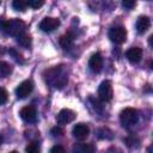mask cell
Masks as SVG:
<instances>
[{
  "mask_svg": "<svg viewBox=\"0 0 153 153\" xmlns=\"http://www.w3.org/2000/svg\"><path fill=\"white\" fill-rule=\"evenodd\" d=\"M123 141H124V142H126V145H127L128 147H130V148H133V147H137V146H139V143H140L139 137H137V136H135V135H129V136H127Z\"/></svg>",
  "mask_w": 153,
  "mask_h": 153,
  "instance_id": "obj_19",
  "label": "cell"
},
{
  "mask_svg": "<svg viewBox=\"0 0 153 153\" xmlns=\"http://www.w3.org/2000/svg\"><path fill=\"white\" fill-rule=\"evenodd\" d=\"M73 153H96V146L92 142H78L73 146Z\"/></svg>",
  "mask_w": 153,
  "mask_h": 153,
  "instance_id": "obj_13",
  "label": "cell"
},
{
  "mask_svg": "<svg viewBox=\"0 0 153 153\" xmlns=\"http://www.w3.org/2000/svg\"><path fill=\"white\" fill-rule=\"evenodd\" d=\"M97 136L103 140H111L114 137V133L109 128H99L97 130Z\"/></svg>",
  "mask_w": 153,
  "mask_h": 153,
  "instance_id": "obj_18",
  "label": "cell"
},
{
  "mask_svg": "<svg viewBox=\"0 0 153 153\" xmlns=\"http://www.w3.org/2000/svg\"><path fill=\"white\" fill-rule=\"evenodd\" d=\"M26 4H27V6L31 7V8H39L41 6L44 5V1H43V0H27Z\"/></svg>",
  "mask_w": 153,
  "mask_h": 153,
  "instance_id": "obj_24",
  "label": "cell"
},
{
  "mask_svg": "<svg viewBox=\"0 0 153 153\" xmlns=\"http://www.w3.org/2000/svg\"><path fill=\"white\" fill-rule=\"evenodd\" d=\"M32 90H33V82L31 80H29V79L27 80H24V81H22L17 86V88H16V96H17L18 99H24V98H26L32 92Z\"/></svg>",
  "mask_w": 153,
  "mask_h": 153,
  "instance_id": "obj_6",
  "label": "cell"
},
{
  "mask_svg": "<svg viewBox=\"0 0 153 153\" xmlns=\"http://www.w3.org/2000/svg\"><path fill=\"white\" fill-rule=\"evenodd\" d=\"M88 68L93 73H99L103 69V56L100 53H94L88 60Z\"/></svg>",
  "mask_w": 153,
  "mask_h": 153,
  "instance_id": "obj_10",
  "label": "cell"
},
{
  "mask_svg": "<svg viewBox=\"0 0 153 153\" xmlns=\"http://www.w3.org/2000/svg\"><path fill=\"white\" fill-rule=\"evenodd\" d=\"M126 57L130 63H139L142 59V49L139 47H131L127 50Z\"/></svg>",
  "mask_w": 153,
  "mask_h": 153,
  "instance_id": "obj_12",
  "label": "cell"
},
{
  "mask_svg": "<svg viewBox=\"0 0 153 153\" xmlns=\"http://www.w3.org/2000/svg\"><path fill=\"white\" fill-rule=\"evenodd\" d=\"M8 54H10V55H12L17 62H19V63H24V60H23L22 55H20V54H19L14 48H10V49H8Z\"/></svg>",
  "mask_w": 153,
  "mask_h": 153,
  "instance_id": "obj_22",
  "label": "cell"
},
{
  "mask_svg": "<svg viewBox=\"0 0 153 153\" xmlns=\"http://www.w3.org/2000/svg\"><path fill=\"white\" fill-rule=\"evenodd\" d=\"M12 73V66L6 61H0V78H6Z\"/></svg>",
  "mask_w": 153,
  "mask_h": 153,
  "instance_id": "obj_17",
  "label": "cell"
},
{
  "mask_svg": "<svg viewBox=\"0 0 153 153\" xmlns=\"http://www.w3.org/2000/svg\"><path fill=\"white\" fill-rule=\"evenodd\" d=\"M4 53H5V49H4L2 47H0V55H2Z\"/></svg>",
  "mask_w": 153,
  "mask_h": 153,
  "instance_id": "obj_29",
  "label": "cell"
},
{
  "mask_svg": "<svg viewBox=\"0 0 153 153\" xmlns=\"http://www.w3.org/2000/svg\"><path fill=\"white\" fill-rule=\"evenodd\" d=\"M59 43H60V45H61L62 49L69 50L73 47V44H74V36L71 32H67V33H65V35H62L60 37Z\"/></svg>",
  "mask_w": 153,
  "mask_h": 153,
  "instance_id": "obj_15",
  "label": "cell"
},
{
  "mask_svg": "<svg viewBox=\"0 0 153 153\" xmlns=\"http://www.w3.org/2000/svg\"><path fill=\"white\" fill-rule=\"evenodd\" d=\"M0 30L7 35L18 37L19 35L25 32V23L18 18H13L10 20L0 19Z\"/></svg>",
  "mask_w": 153,
  "mask_h": 153,
  "instance_id": "obj_2",
  "label": "cell"
},
{
  "mask_svg": "<svg viewBox=\"0 0 153 153\" xmlns=\"http://www.w3.org/2000/svg\"><path fill=\"white\" fill-rule=\"evenodd\" d=\"M75 116L76 115H75V112L73 110H71V109H62L56 115V120H57V123H60V124H68L72 121H74Z\"/></svg>",
  "mask_w": 153,
  "mask_h": 153,
  "instance_id": "obj_11",
  "label": "cell"
},
{
  "mask_svg": "<svg viewBox=\"0 0 153 153\" xmlns=\"http://www.w3.org/2000/svg\"><path fill=\"white\" fill-rule=\"evenodd\" d=\"M10 153H19V152H18V151H11Z\"/></svg>",
  "mask_w": 153,
  "mask_h": 153,
  "instance_id": "obj_31",
  "label": "cell"
},
{
  "mask_svg": "<svg viewBox=\"0 0 153 153\" xmlns=\"http://www.w3.org/2000/svg\"><path fill=\"white\" fill-rule=\"evenodd\" d=\"M19 115H20L22 120L25 121V122H27V123H33L37 120V111L31 105H27V106L22 108Z\"/></svg>",
  "mask_w": 153,
  "mask_h": 153,
  "instance_id": "obj_9",
  "label": "cell"
},
{
  "mask_svg": "<svg viewBox=\"0 0 153 153\" xmlns=\"http://www.w3.org/2000/svg\"><path fill=\"white\" fill-rule=\"evenodd\" d=\"M110 41L115 44H122L127 39V30L124 26H112L108 33Z\"/></svg>",
  "mask_w": 153,
  "mask_h": 153,
  "instance_id": "obj_4",
  "label": "cell"
},
{
  "mask_svg": "<svg viewBox=\"0 0 153 153\" xmlns=\"http://www.w3.org/2000/svg\"><path fill=\"white\" fill-rule=\"evenodd\" d=\"M16 38H17V43L20 47H23V48H30L31 47V37H30V35H27V33L24 32V33L19 35Z\"/></svg>",
  "mask_w": 153,
  "mask_h": 153,
  "instance_id": "obj_16",
  "label": "cell"
},
{
  "mask_svg": "<svg viewBox=\"0 0 153 153\" xmlns=\"http://www.w3.org/2000/svg\"><path fill=\"white\" fill-rule=\"evenodd\" d=\"M44 78L47 84L55 88H62L68 81V74L63 66H55L50 69H47Z\"/></svg>",
  "mask_w": 153,
  "mask_h": 153,
  "instance_id": "obj_1",
  "label": "cell"
},
{
  "mask_svg": "<svg viewBox=\"0 0 153 153\" xmlns=\"http://www.w3.org/2000/svg\"><path fill=\"white\" fill-rule=\"evenodd\" d=\"M0 4H1V2H0Z\"/></svg>",
  "mask_w": 153,
  "mask_h": 153,
  "instance_id": "obj_32",
  "label": "cell"
},
{
  "mask_svg": "<svg viewBox=\"0 0 153 153\" xmlns=\"http://www.w3.org/2000/svg\"><path fill=\"white\" fill-rule=\"evenodd\" d=\"M139 121V114L137 110L134 108H126L120 114V122L123 128H131L134 127Z\"/></svg>",
  "mask_w": 153,
  "mask_h": 153,
  "instance_id": "obj_3",
  "label": "cell"
},
{
  "mask_svg": "<svg viewBox=\"0 0 153 153\" xmlns=\"http://www.w3.org/2000/svg\"><path fill=\"white\" fill-rule=\"evenodd\" d=\"M106 153H123V151L121 148H118V147H110L106 151Z\"/></svg>",
  "mask_w": 153,
  "mask_h": 153,
  "instance_id": "obj_28",
  "label": "cell"
},
{
  "mask_svg": "<svg viewBox=\"0 0 153 153\" xmlns=\"http://www.w3.org/2000/svg\"><path fill=\"white\" fill-rule=\"evenodd\" d=\"M7 99H8V94H7L6 90L2 88V87H0V105L5 104L7 102Z\"/></svg>",
  "mask_w": 153,
  "mask_h": 153,
  "instance_id": "obj_25",
  "label": "cell"
},
{
  "mask_svg": "<svg viewBox=\"0 0 153 153\" xmlns=\"http://www.w3.org/2000/svg\"><path fill=\"white\" fill-rule=\"evenodd\" d=\"M63 129L61 128V127H59V126H56V127H53L51 129H50V134H51V136L53 137H60V136H62L63 135Z\"/></svg>",
  "mask_w": 153,
  "mask_h": 153,
  "instance_id": "obj_23",
  "label": "cell"
},
{
  "mask_svg": "<svg viewBox=\"0 0 153 153\" xmlns=\"http://www.w3.org/2000/svg\"><path fill=\"white\" fill-rule=\"evenodd\" d=\"M72 134L78 140H85L90 135V127L86 123H76L72 129Z\"/></svg>",
  "mask_w": 153,
  "mask_h": 153,
  "instance_id": "obj_8",
  "label": "cell"
},
{
  "mask_svg": "<svg viewBox=\"0 0 153 153\" xmlns=\"http://www.w3.org/2000/svg\"><path fill=\"white\" fill-rule=\"evenodd\" d=\"M12 7H13V10H16V11L24 12V11L26 10V7H27V4H26V1H24V0H14V1L12 2Z\"/></svg>",
  "mask_w": 153,
  "mask_h": 153,
  "instance_id": "obj_21",
  "label": "cell"
},
{
  "mask_svg": "<svg viewBox=\"0 0 153 153\" xmlns=\"http://www.w3.org/2000/svg\"><path fill=\"white\" fill-rule=\"evenodd\" d=\"M114 96V90H112V85L111 81L109 80H104L100 82L99 87H98V98L102 102H110Z\"/></svg>",
  "mask_w": 153,
  "mask_h": 153,
  "instance_id": "obj_5",
  "label": "cell"
},
{
  "mask_svg": "<svg viewBox=\"0 0 153 153\" xmlns=\"http://www.w3.org/2000/svg\"><path fill=\"white\" fill-rule=\"evenodd\" d=\"M26 153H41V147L39 143L37 141H31L27 143L26 148H25Z\"/></svg>",
  "mask_w": 153,
  "mask_h": 153,
  "instance_id": "obj_20",
  "label": "cell"
},
{
  "mask_svg": "<svg viewBox=\"0 0 153 153\" xmlns=\"http://www.w3.org/2000/svg\"><path fill=\"white\" fill-rule=\"evenodd\" d=\"M59 26H60V20L57 18H53V17H47L39 23V29L43 32H51V31L56 30Z\"/></svg>",
  "mask_w": 153,
  "mask_h": 153,
  "instance_id": "obj_7",
  "label": "cell"
},
{
  "mask_svg": "<svg viewBox=\"0 0 153 153\" xmlns=\"http://www.w3.org/2000/svg\"><path fill=\"white\" fill-rule=\"evenodd\" d=\"M2 141H4V137H2V136H1V135H0V145H1V143H2Z\"/></svg>",
  "mask_w": 153,
  "mask_h": 153,
  "instance_id": "obj_30",
  "label": "cell"
},
{
  "mask_svg": "<svg viewBox=\"0 0 153 153\" xmlns=\"http://www.w3.org/2000/svg\"><path fill=\"white\" fill-rule=\"evenodd\" d=\"M149 26H151V20H149V18L147 16H141V17L137 18L135 27H136V31L139 33H141V35L145 33L149 29Z\"/></svg>",
  "mask_w": 153,
  "mask_h": 153,
  "instance_id": "obj_14",
  "label": "cell"
},
{
  "mask_svg": "<svg viewBox=\"0 0 153 153\" xmlns=\"http://www.w3.org/2000/svg\"><path fill=\"white\" fill-rule=\"evenodd\" d=\"M135 5H136V2H135L134 0H124V1L122 2V6H123L126 10H131V8L135 7Z\"/></svg>",
  "mask_w": 153,
  "mask_h": 153,
  "instance_id": "obj_26",
  "label": "cell"
},
{
  "mask_svg": "<svg viewBox=\"0 0 153 153\" xmlns=\"http://www.w3.org/2000/svg\"><path fill=\"white\" fill-rule=\"evenodd\" d=\"M50 153H67V152H66V149L61 145H55V146L51 147Z\"/></svg>",
  "mask_w": 153,
  "mask_h": 153,
  "instance_id": "obj_27",
  "label": "cell"
}]
</instances>
